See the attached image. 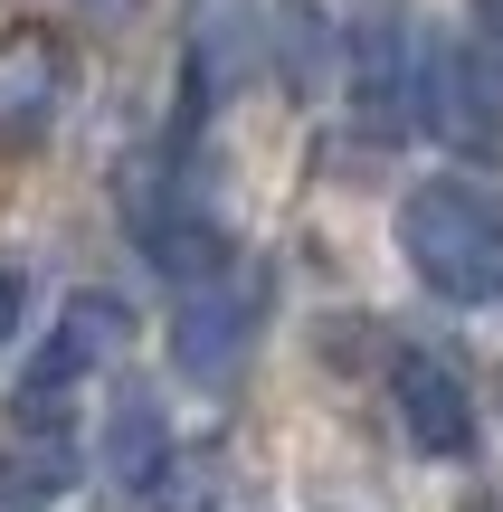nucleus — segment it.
<instances>
[{
    "mask_svg": "<svg viewBox=\"0 0 503 512\" xmlns=\"http://www.w3.org/2000/svg\"><path fill=\"white\" fill-rule=\"evenodd\" d=\"M124 323H133V313L114 304V294H67V304H57V323L38 332L29 370H19V418H48L57 399H76V389H86L95 370L124 351Z\"/></svg>",
    "mask_w": 503,
    "mask_h": 512,
    "instance_id": "7ed1b4c3",
    "label": "nucleus"
},
{
    "mask_svg": "<svg viewBox=\"0 0 503 512\" xmlns=\"http://www.w3.org/2000/svg\"><path fill=\"white\" fill-rule=\"evenodd\" d=\"M466 19H475V29H485L494 48H503V0H466Z\"/></svg>",
    "mask_w": 503,
    "mask_h": 512,
    "instance_id": "1a4fd4ad",
    "label": "nucleus"
},
{
    "mask_svg": "<svg viewBox=\"0 0 503 512\" xmlns=\"http://www.w3.org/2000/svg\"><path fill=\"white\" fill-rule=\"evenodd\" d=\"M19 294H29V285H19V266H0V342L19 332Z\"/></svg>",
    "mask_w": 503,
    "mask_h": 512,
    "instance_id": "6e6552de",
    "label": "nucleus"
},
{
    "mask_svg": "<svg viewBox=\"0 0 503 512\" xmlns=\"http://www.w3.org/2000/svg\"><path fill=\"white\" fill-rule=\"evenodd\" d=\"M390 389H399V427H409L418 456H466L475 446V399H466V380H456L437 351H399Z\"/></svg>",
    "mask_w": 503,
    "mask_h": 512,
    "instance_id": "423d86ee",
    "label": "nucleus"
},
{
    "mask_svg": "<svg viewBox=\"0 0 503 512\" xmlns=\"http://www.w3.org/2000/svg\"><path fill=\"white\" fill-rule=\"evenodd\" d=\"M418 124L456 152V162H503V48L485 29L437 38L418 57Z\"/></svg>",
    "mask_w": 503,
    "mask_h": 512,
    "instance_id": "f03ea898",
    "label": "nucleus"
},
{
    "mask_svg": "<svg viewBox=\"0 0 503 512\" xmlns=\"http://www.w3.org/2000/svg\"><path fill=\"white\" fill-rule=\"evenodd\" d=\"M247 342H257V294H247V285H200L181 304V323H171V361H181L200 389L238 380Z\"/></svg>",
    "mask_w": 503,
    "mask_h": 512,
    "instance_id": "20e7f679",
    "label": "nucleus"
},
{
    "mask_svg": "<svg viewBox=\"0 0 503 512\" xmlns=\"http://www.w3.org/2000/svg\"><path fill=\"white\" fill-rule=\"evenodd\" d=\"M152 512H219V456H190V446H162V465L143 475Z\"/></svg>",
    "mask_w": 503,
    "mask_h": 512,
    "instance_id": "0eeeda50",
    "label": "nucleus"
},
{
    "mask_svg": "<svg viewBox=\"0 0 503 512\" xmlns=\"http://www.w3.org/2000/svg\"><path fill=\"white\" fill-rule=\"evenodd\" d=\"M399 256L428 294L485 304V294H503V209L475 181H418L399 200Z\"/></svg>",
    "mask_w": 503,
    "mask_h": 512,
    "instance_id": "f257e3e1",
    "label": "nucleus"
},
{
    "mask_svg": "<svg viewBox=\"0 0 503 512\" xmlns=\"http://www.w3.org/2000/svg\"><path fill=\"white\" fill-rule=\"evenodd\" d=\"M67 95V48L38 19H0V143H29Z\"/></svg>",
    "mask_w": 503,
    "mask_h": 512,
    "instance_id": "39448f33",
    "label": "nucleus"
}]
</instances>
